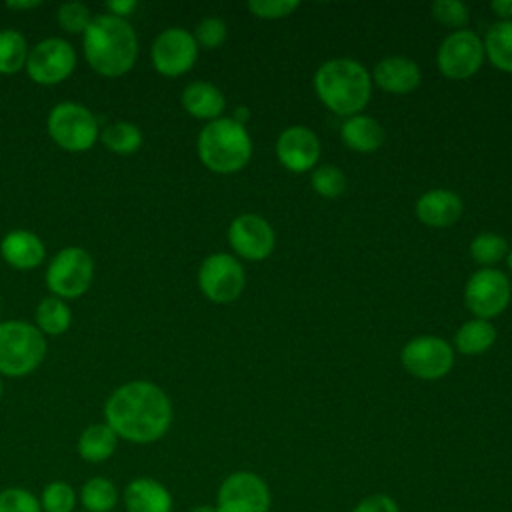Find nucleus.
<instances>
[{"mask_svg": "<svg viewBox=\"0 0 512 512\" xmlns=\"http://www.w3.org/2000/svg\"><path fill=\"white\" fill-rule=\"evenodd\" d=\"M104 418L118 438L132 444H152L168 432L172 404L154 382L132 380L108 396Z\"/></svg>", "mask_w": 512, "mask_h": 512, "instance_id": "nucleus-1", "label": "nucleus"}, {"mask_svg": "<svg viewBox=\"0 0 512 512\" xmlns=\"http://www.w3.org/2000/svg\"><path fill=\"white\" fill-rule=\"evenodd\" d=\"M82 48L92 70L116 78L134 66L138 38L128 20L106 12L92 18L88 30L82 34Z\"/></svg>", "mask_w": 512, "mask_h": 512, "instance_id": "nucleus-2", "label": "nucleus"}, {"mask_svg": "<svg viewBox=\"0 0 512 512\" xmlns=\"http://www.w3.org/2000/svg\"><path fill=\"white\" fill-rule=\"evenodd\" d=\"M314 88L326 108L350 118L368 104L372 78L360 62L352 58H334L316 70Z\"/></svg>", "mask_w": 512, "mask_h": 512, "instance_id": "nucleus-3", "label": "nucleus"}, {"mask_svg": "<svg viewBox=\"0 0 512 512\" xmlns=\"http://www.w3.org/2000/svg\"><path fill=\"white\" fill-rule=\"evenodd\" d=\"M200 162L216 174L242 170L252 156V140L234 118H216L198 134Z\"/></svg>", "mask_w": 512, "mask_h": 512, "instance_id": "nucleus-4", "label": "nucleus"}, {"mask_svg": "<svg viewBox=\"0 0 512 512\" xmlns=\"http://www.w3.org/2000/svg\"><path fill=\"white\" fill-rule=\"evenodd\" d=\"M46 356V336L24 320L0 322V376L22 378Z\"/></svg>", "mask_w": 512, "mask_h": 512, "instance_id": "nucleus-5", "label": "nucleus"}, {"mask_svg": "<svg viewBox=\"0 0 512 512\" xmlns=\"http://www.w3.org/2000/svg\"><path fill=\"white\" fill-rule=\"evenodd\" d=\"M50 138L68 152H84L96 144L98 120L78 102H60L48 114Z\"/></svg>", "mask_w": 512, "mask_h": 512, "instance_id": "nucleus-6", "label": "nucleus"}, {"mask_svg": "<svg viewBox=\"0 0 512 512\" xmlns=\"http://www.w3.org/2000/svg\"><path fill=\"white\" fill-rule=\"evenodd\" d=\"M94 278V260L88 250L80 246L62 248L48 264L46 286L62 300L82 296Z\"/></svg>", "mask_w": 512, "mask_h": 512, "instance_id": "nucleus-7", "label": "nucleus"}, {"mask_svg": "<svg viewBox=\"0 0 512 512\" xmlns=\"http://www.w3.org/2000/svg\"><path fill=\"white\" fill-rule=\"evenodd\" d=\"M26 72L32 82L42 86H56L64 82L76 68V50L60 36L40 40L26 60Z\"/></svg>", "mask_w": 512, "mask_h": 512, "instance_id": "nucleus-8", "label": "nucleus"}, {"mask_svg": "<svg viewBox=\"0 0 512 512\" xmlns=\"http://www.w3.org/2000/svg\"><path fill=\"white\" fill-rule=\"evenodd\" d=\"M246 284L244 268L242 264L226 254V252H216L204 258L198 270V286L202 294L216 302V304H226L236 300Z\"/></svg>", "mask_w": 512, "mask_h": 512, "instance_id": "nucleus-9", "label": "nucleus"}, {"mask_svg": "<svg viewBox=\"0 0 512 512\" xmlns=\"http://www.w3.org/2000/svg\"><path fill=\"white\" fill-rule=\"evenodd\" d=\"M270 502L268 484L258 474L240 470L224 478L214 506L218 512H268Z\"/></svg>", "mask_w": 512, "mask_h": 512, "instance_id": "nucleus-10", "label": "nucleus"}, {"mask_svg": "<svg viewBox=\"0 0 512 512\" xmlns=\"http://www.w3.org/2000/svg\"><path fill=\"white\" fill-rule=\"evenodd\" d=\"M466 308L482 320H490L506 310L510 302V282L496 268H480L464 286Z\"/></svg>", "mask_w": 512, "mask_h": 512, "instance_id": "nucleus-11", "label": "nucleus"}, {"mask_svg": "<svg viewBox=\"0 0 512 512\" xmlns=\"http://www.w3.org/2000/svg\"><path fill=\"white\" fill-rule=\"evenodd\" d=\"M484 56L482 40L470 30H458L440 44L436 64L446 78L464 80L480 70Z\"/></svg>", "mask_w": 512, "mask_h": 512, "instance_id": "nucleus-12", "label": "nucleus"}, {"mask_svg": "<svg viewBox=\"0 0 512 512\" xmlns=\"http://www.w3.org/2000/svg\"><path fill=\"white\" fill-rule=\"evenodd\" d=\"M402 366L416 378L436 380L450 372L454 364L452 346L436 336H418L400 352Z\"/></svg>", "mask_w": 512, "mask_h": 512, "instance_id": "nucleus-13", "label": "nucleus"}, {"mask_svg": "<svg viewBox=\"0 0 512 512\" xmlns=\"http://www.w3.org/2000/svg\"><path fill=\"white\" fill-rule=\"evenodd\" d=\"M152 64L162 76H180L188 72L198 58V44L186 28L172 26L162 30L150 50Z\"/></svg>", "mask_w": 512, "mask_h": 512, "instance_id": "nucleus-14", "label": "nucleus"}, {"mask_svg": "<svg viewBox=\"0 0 512 512\" xmlns=\"http://www.w3.org/2000/svg\"><path fill=\"white\" fill-rule=\"evenodd\" d=\"M228 242L232 250L244 260L258 262L274 250V230L258 214H242L232 220L228 228Z\"/></svg>", "mask_w": 512, "mask_h": 512, "instance_id": "nucleus-15", "label": "nucleus"}, {"mask_svg": "<svg viewBox=\"0 0 512 512\" xmlns=\"http://www.w3.org/2000/svg\"><path fill=\"white\" fill-rule=\"evenodd\" d=\"M276 156L290 172H308L318 162L320 142L306 126H290L276 140Z\"/></svg>", "mask_w": 512, "mask_h": 512, "instance_id": "nucleus-16", "label": "nucleus"}, {"mask_svg": "<svg viewBox=\"0 0 512 512\" xmlns=\"http://www.w3.org/2000/svg\"><path fill=\"white\" fill-rule=\"evenodd\" d=\"M462 214V200L452 190H428L416 202V216L430 228L452 226Z\"/></svg>", "mask_w": 512, "mask_h": 512, "instance_id": "nucleus-17", "label": "nucleus"}, {"mask_svg": "<svg viewBox=\"0 0 512 512\" xmlns=\"http://www.w3.org/2000/svg\"><path fill=\"white\" fill-rule=\"evenodd\" d=\"M4 262L16 270H32L44 262V242L30 230H12L0 240Z\"/></svg>", "mask_w": 512, "mask_h": 512, "instance_id": "nucleus-18", "label": "nucleus"}, {"mask_svg": "<svg viewBox=\"0 0 512 512\" xmlns=\"http://www.w3.org/2000/svg\"><path fill=\"white\" fill-rule=\"evenodd\" d=\"M372 80L386 92L408 94L420 86V68L410 58L388 56L376 64Z\"/></svg>", "mask_w": 512, "mask_h": 512, "instance_id": "nucleus-19", "label": "nucleus"}, {"mask_svg": "<svg viewBox=\"0 0 512 512\" xmlns=\"http://www.w3.org/2000/svg\"><path fill=\"white\" fill-rule=\"evenodd\" d=\"M122 498L126 512H172V494L154 478H134Z\"/></svg>", "mask_w": 512, "mask_h": 512, "instance_id": "nucleus-20", "label": "nucleus"}, {"mask_svg": "<svg viewBox=\"0 0 512 512\" xmlns=\"http://www.w3.org/2000/svg\"><path fill=\"white\" fill-rule=\"evenodd\" d=\"M182 106L184 110L200 120H216L224 112L226 100L224 94L210 82H190L182 90Z\"/></svg>", "mask_w": 512, "mask_h": 512, "instance_id": "nucleus-21", "label": "nucleus"}, {"mask_svg": "<svg viewBox=\"0 0 512 512\" xmlns=\"http://www.w3.org/2000/svg\"><path fill=\"white\" fill-rule=\"evenodd\" d=\"M340 136L344 144L356 152H374L384 142V130L382 126L364 114L350 116L340 130Z\"/></svg>", "mask_w": 512, "mask_h": 512, "instance_id": "nucleus-22", "label": "nucleus"}, {"mask_svg": "<svg viewBox=\"0 0 512 512\" xmlns=\"http://www.w3.org/2000/svg\"><path fill=\"white\" fill-rule=\"evenodd\" d=\"M116 444L118 436L106 422L90 424L78 438V454L90 464H100L114 454Z\"/></svg>", "mask_w": 512, "mask_h": 512, "instance_id": "nucleus-23", "label": "nucleus"}, {"mask_svg": "<svg viewBox=\"0 0 512 512\" xmlns=\"http://www.w3.org/2000/svg\"><path fill=\"white\" fill-rule=\"evenodd\" d=\"M482 44L492 66L502 72H512V20L492 24Z\"/></svg>", "mask_w": 512, "mask_h": 512, "instance_id": "nucleus-24", "label": "nucleus"}, {"mask_svg": "<svg viewBox=\"0 0 512 512\" xmlns=\"http://www.w3.org/2000/svg\"><path fill=\"white\" fill-rule=\"evenodd\" d=\"M496 340V330L488 320L476 318L468 320L466 324L460 326V330L454 336L456 348L464 356H476L488 350Z\"/></svg>", "mask_w": 512, "mask_h": 512, "instance_id": "nucleus-25", "label": "nucleus"}, {"mask_svg": "<svg viewBox=\"0 0 512 512\" xmlns=\"http://www.w3.org/2000/svg\"><path fill=\"white\" fill-rule=\"evenodd\" d=\"M72 324V312L68 304L58 296L42 298L36 308V328L44 336H60Z\"/></svg>", "mask_w": 512, "mask_h": 512, "instance_id": "nucleus-26", "label": "nucleus"}, {"mask_svg": "<svg viewBox=\"0 0 512 512\" xmlns=\"http://www.w3.org/2000/svg\"><path fill=\"white\" fill-rule=\"evenodd\" d=\"M118 502L116 484L104 476H94L80 490V504L86 512H112Z\"/></svg>", "mask_w": 512, "mask_h": 512, "instance_id": "nucleus-27", "label": "nucleus"}, {"mask_svg": "<svg viewBox=\"0 0 512 512\" xmlns=\"http://www.w3.org/2000/svg\"><path fill=\"white\" fill-rule=\"evenodd\" d=\"M28 42L14 28L0 30V74H16L26 66Z\"/></svg>", "mask_w": 512, "mask_h": 512, "instance_id": "nucleus-28", "label": "nucleus"}, {"mask_svg": "<svg viewBox=\"0 0 512 512\" xmlns=\"http://www.w3.org/2000/svg\"><path fill=\"white\" fill-rule=\"evenodd\" d=\"M102 144L116 154H134L142 146V132L136 124L118 120L108 124L102 134Z\"/></svg>", "mask_w": 512, "mask_h": 512, "instance_id": "nucleus-29", "label": "nucleus"}, {"mask_svg": "<svg viewBox=\"0 0 512 512\" xmlns=\"http://www.w3.org/2000/svg\"><path fill=\"white\" fill-rule=\"evenodd\" d=\"M470 256L472 260H476L478 264L490 268L492 264L500 262L504 256H508V244L506 238H502L500 234L494 232H484L478 234L472 244H470Z\"/></svg>", "mask_w": 512, "mask_h": 512, "instance_id": "nucleus-30", "label": "nucleus"}, {"mask_svg": "<svg viewBox=\"0 0 512 512\" xmlns=\"http://www.w3.org/2000/svg\"><path fill=\"white\" fill-rule=\"evenodd\" d=\"M78 502V494L72 484L64 480H54L44 486L40 496L42 512H74Z\"/></svg>", "mask_w": 512, "mask_h": 512, "instance_id": "nucleus-31", "label": "nucleus"}, {"mask_svg": "<svg viewBox=\"0 0 512 512\" xmlns=\"http://www.w3.org/2000/svg\"><path fill=\"white\" fill-rule=\"evenodd\" d=\"M310 184L314 192L320 194L322 198H336L346 188V176L336 166H320L312 172Z\"/></svg>", "mask_w": 512, "mask_h": 512, "instance_id": "nucleus-32", "label": "nucleus"}, {"mask_svg": "<svg viewBox=\"0 0 512 512\" xmlns=\"http://www.w3.org/2000/svg\"><path fill=\"white\" fill-rule=\"evenodd\" d=\"M92 18L88 6L82 2H64L58 6V24L68 34H84Z\"/></svg>", "mask_w": 512, "mask_h": 512, "instance_id": "nucleus-33", "label": "nucleus"}, {"mask_svg": "<svg viewBox=\"0 0 512 512\" xmlns=\"http://www.w3.org/2000/svg\"><path fill=\"white\" fill-rule=\"evenodd\" d=\"M0 512H42L40 498L22 486L0 490Z\"/></svg>", "mask_w": 512, "mask_h": 512, "instance_id": "nucleus-34", "label": "nucleus"}, {"mask_svg": "<svg viewBox=\"0 0 512 512\" xmlns=\"http://www.w3.org/2000/svg\"><path fill=\"white\" fill-rule=\"evenodd\" d=\"M226 34H228V28H226L224 20L218 18V16H208V18L198 22L192 36H194L198 46H202L206 50H214V48L224 44Z\"/></svg>", "mask_w": 512, "mask_h": 512, "instance_id": "nucleus-35", "label": "nucleus"}, {"mask_svg": "<svg viewBox=\"0 0 512 512\" xmlns=\"http://www.w3.org/2000/svg\"><path fill=\"white\" fill-rule=\"evenodd\" d=\"M432 16L448 28H462L470 20L468 6L460 0H436L432 4Z\"/></svg>", "mask_w": 512, "mask_h": 512, "instance_id": "nucleus-36", "label": "nucleus"}, {"mask_svg": "<svg viewBox=\"0 0 512 512\" xmlns=\"http://www.w3.org/2000/svg\"><path fill=\"white\" fill-rule=\"evenodd\" d=\"M296 8H298L296 0H250L248 2V10L254 16L266 18V20L284 18L292 14Z\"/></svg>", "mask_w": 512, "mask_h": 512, "instance_id": "nucleus-37", "label": "nucleus"}, {"mask_svg": "<svg viewBox=\"0 0 512 512\" xmlns=\"http://www.w3.org/2000/svg\"><path fill=\"white\" fill-rule=\"evenodd\" d=\"M352 512H400L396 500L388 494H372L360 500Z\"/></svg>", "mask_w": 512, "mask_h": 512, "instance_id": "nucleus-38", "label": "nucleus"}, {"mask_svg": "<svg viewBox=\"0 0 512 512\" xmlns=\"http://www.w3.org/2000/svg\"><path fill=\"white\" fill-rule=\"evenodd\" d=\"M106 8H108V14L126 20V16H130L138 8V2L136 0H110V2H106Z\"/></svg>", "mask_w": 512, "mask_h": 512, "instance_id": "nucleus-39", "label": "nucleus"}, {"mask_svg": "<svg viewBox=\"0 0 512 512\" xmlns=\"http://www.w3.org/2000/svg\"><path fill=\"white\" fill-rule=\"evenodd\" d=\"M490 8L502 20H512V0H494Z\"/></svg>", "mask_w": 512, "mask_h": 512, "instance_id": "nucleus-40", "label": "nucleus"}, {"mask_svg": "<svg viewBox=\"0 0 512 512\" xmlns=\"http://www.w3.org/2000/svg\"><path fill=\"white\" fill-rule=\"evenodd\" d=\"M10 10H32L36 6H40V0H16V2H8L6 4Z\"/></svg>", "mask_w": 512, "mask_h": 512, "instance_id": "nucleus-41", "label": "nucleus"}, {"mask_svg": "<svg viewBox=\"0 0 512 512\" xmlns=\"http://www.w3.org/2000/svg\"><path fill=\"white\" fill-rule=\"evenodd\" d=\"M232 118H234L238 124H242V126H244V122L250 118V112H248V108H238V110H236V114H234Z\"/></svg>", "mask_w": 512, "mask_h": 512, "instance_id": "nucleus-42", "label": "nucleus"}, {"mask_svg": "<svg viewBox=\"0 0 512 512\" xmlns=\"http://www.w3.org/2000/svg\"><path fill=\"white\" fill-rule=\"evenodd\" d=\"M190 512H218V510H216V506H212V504H198V506H194Z\"/></svg>", "mask_w": 512, "mask_h": 512, "instance_id": "nucleus-43", "label": "nucleus"}, {"mask_svg": "<svg viewBox=\"0 0 512 512\" xmlns=\"http://www.w3.org/2000/svg\"><path fill=\"white\" fill-rule=\"evenodd\" d=\"M508 266H510V272H512V248H510V252H508Z\"/></svg>", "mask_w": 512, "mask_h": 512, "instance_id": "nucleus-44", "label": "nucleus"}, {"mask_svg": "<svg viewBox=\"0 0 512 512\" xmlns=\"http://www.w3.org/2000/svg\"><path fill=\"white\" fill-rule=\"evenodd\" d=\"M2 390H4V388H2V378H0V398H2Z\"/></svg>", "mask_w": 512, "mask_h": 512, "instance_id": "nucleus-45", "label": "nucleus"}]
</instances>
